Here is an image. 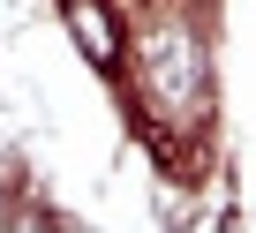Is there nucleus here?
<instances>
[{
    "label": "nucleus",
    "instance_id": "1",
    "mask_svg": "<svg viewBox=\"0 0 256 233\" xmlns=\"http://www.w3.org/2000/svg\"><path fill=\"white\" fill-rule=\"evenodd\" d=\"M144 90L151 113L144 121H166V113H211V83H204V45L181 23H151L144 30Z\"/></svg>",
    "mask_w": 256,
    "mask_h": 233
},
{
    "label": "nucleus",
    "instance_id": "2",
    "mask_svg": "<svg viewBox=\"0 0 256 233\" xmlns=\"http://www.w3.org/2000/svg\"><path fill=\"white\" fill-rule=\"evenodd\" d=\"M68 30L90 45V60L113 75L120 68V30H113V15H106V0H68Z\"/></svg>",
    "mask_w": 256,
    "mask_h": 233
}]
</instances>
